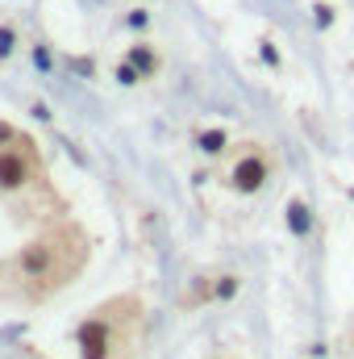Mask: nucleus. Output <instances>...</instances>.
Wrapping results in <instances>:
<instances>
[{
    "instance_id": "423d86ee",
    "label": "nucleus",
    "mask_w": 354,
    "mask_h": 359,
    "mask_svg": "<svg viewBox=\"0 0 354 359\" xmlns=\"http://www.w3.org/2000/svg\"><path fill=\"white\" fill-rule=\"evenodd\" d=\"M125 59L138 67V76H142V80H155V76H159V67H163V59H159V50H150V42H134Z\"/></svg>"
},
{
    "instance_id": "39448f33",
    "label": "nucleus",
    "mask_w": 354,
    "mask_h": 359,
    "mask_svg": "<svg viewBox=\"0 0 354 359\" xmlns=\"http://www.w3.org/2000/svg\"><path fill=\"white\" fill-rule=\"evenodd\" d=\"M242 288V280L234 271H204V276H192L179 292V309H200V305H213V301H229L234 292Z\"/></svg>"
},
{
    "instance_id": "20e7f679",
    "label": "nucleus",
    "mask_w": 354,
    "mask_h": 359,
    "mask_svg": "<svg viewBox=\"0 0 354 359\" xmlns=\"http://www.w3.org/2000/svg\"><path fill=\"white\" fill-rule=\"evenodd\" d=\"M217 163H221V184L238 196H255L275 180V155H271L267 142H255V138L229 142Z\"/></svg>"
},
{
    "instance_id": "f03ea898",
    "label": "nucleus",
    "mask_w": 354,
    "mask_h": 359,
    "mask_svg": "<svg viewBox=\"0 0 354 359\" xmlns=\"http://www.w3.org/2000/svg\"><path fill=\"white\" fill-rule=\"evenodd\" d=\"M0 205L17 226H46L67 217V196L50 180L42 147L0 117Z\"/></svg>"
},
{
    "instance_id": "0eeeda50",
    "label": "nucleus",
    "mask_w": 354,
    "mask_h": 359,
    "mask_svg": "<svg viewBox=\"0 0 354 359\" xmlns=\"http://www.w3.org/2000/svg\"><path fill=\"white\" fill-rule=\"evenodd\" d=\"M196 147H200L208 159H221V155H225V147H229V134H225L221 126H213V130H200V134H196Z\"/></svg>"
},
{
    "instance_id": "f257e3e1",
    "label": "nucleus",
    "mask_w": 354,
    "mask_h": 359,
    "mask_svg": "<svg viewBox=\"0 0 354 359\" xmlns=\"http://www.w3.org/2000/svg\"><path fill=\"white\" fill-rule=\"evenodd\" d=\"M92 264V234L67 213L46 226L13 255H0V305L38 309L67 292Z\"/></svg>"
},
{
    "instance_id": "7ed1b4c3",
    "label": "nucleus",
    "mask_w": 354,
    "mask_h": 359,
    "mask_svg": "<svg viewBox=\"0 0 354 359\" xmlns=\"http://www.w3.org/2000/svg\"><path fill=\"white\" fill-rule=\"evenodd\" d=\"M142 343H146V301L138 292L104 297L76 326L80 359H142Z\"/></svg>"
}]
</instances>
